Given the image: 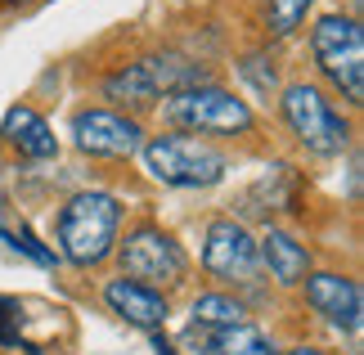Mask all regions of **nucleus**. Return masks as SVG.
Returning a JSON list of instances; mask_svg holds the SVG:
<instances>
[{
	"mask_svg": "<svg viewBox=\"0 0 364 355\" xmlns=\"http://www.w3.org/2000/svg\"><path fill=\"white\" fill-rule=\"evenodd\" d=\"M117 225H122V207L113 194H104V189L73 194L59 211V252L77 270L100 265L117 248Z\"/></svg>",
	"mask_w": 364,
	"mask_h": 355,
	"instance_id": "obj_1",
	"label": "nucleus"
},
{
	"mask_svg": "<svg viewBox=\"0 0 364 355\" xmlns=\"http://www.w3.org/2000/svg\"><path fill=\"white\" fill-rule=\"evenodd\" d=\"M162 117L185 135H247L252 126H257L247 99H239L225 86H216V81H203V86L166 95Z\"/></svg>",
	"mask_w": 364,
	"mask_h": 355,
	"instance_id": "obj_2",
	"label": "nucleus"
},
{
	"mask_svg": "<svg viewBox=\"0 0 364 355\" xmlns=\"http://www.w3.org/2000/svg\"><path fill=\"white\" fill-rule=\"evenodd\" d=\"M203 81H212V73H207L203 63L180 59V54H149V59H135V63H126L122 73L108 77L104 95L117 99V104L144 108V104H158V99L176 95V90L203 86Z\"/></svg>",
	"mask_w": 364,
	"mask_h": 355,
	"instance_id": "obj_3",
	"label": "nucleus"
},
{
	"mask_svg": "<svg viewBox=\"0 0 364 355\" xmlns=\"http://www.w3.org/2000/svg\"><path fill=\"white\" fill-rule=\"evenodd\" d=\"M144 166L153 180L171 184V189H207V184L225 180L230 158L198 135H158L144 144Z\"/></svg>",
	"mask_w": 364,
	"mask_h": 355,
	"instance_id": "obj_4",
	"label": "nucleus"
},
{
	"mask_svg": "<svg viewBox=\"0 0 364 355\" xmlns=\"http://www.w3.org/2000/svg\"><path fill=\"white\" fill-rule=\"evenodd\" d=\"M311 50L324 81L346 104H364V32L346 14H324L311 32Z\"/></svg>",
	"mask_w": 364,
	"mask_h": 355,
	"instance_id": "obj_5",
	"label": "nucleus"
},
{
	"mask_svg": "<svg viewBox=\"0 0 364 355\" xmlns=\"http://www.w3.org/2000/svg\"><path fill=\"white\" fill-rule=\"evenodd\" d=\"M279 108H284L288 131L297 135L311 153H319V158H338V153L351 144V122H346L311 81H292V86H284Z\"/></svg>",
	"mask_w": 364,
	"mask_h": 355,
	"instance_id": "obj_6",
	"label": "nucleus"
},
{
	"mask_svg": "<svg viewBox=\"0 0 364 355\" xmlns=\"http://www.w3.org/2000/svg\"><path fill=\"white\" fill-rule=\"evenodd\" d=\"M113 252H117L126 279L149 283V288H158V292L171 288V283H180L185 270H189L185 248H180L166 230H158V225H135Z\"/></svg>",
	"mask_w": 364,
	"mask_h": 355,
	"instance_id": "obj_7",
	"label": "nucleus"
},
{
	"mask_svg": "<svg viewBox=\"0 0 364 355\" xmlns=\"http://www.w3.org/2000/svg\"><path fill=\"white\" fill-rule=\"evenodd\" d=\"M203 265L207 275L230 279V283H252L261 275V257H257V234L234 216H216L203 230Z\"/></svg>",
	"mask_w": 364,
	"mask_h": 355,
	"instance_id": "obj_8",
	"label": "nucleus"
},
{
	"mask_svg": "<svg viewBox=\"0 0 364 355\" xmlns=\"http://www.w3.org/2000/svg\"><path fill=\"white\" fill-rule=\"evenodd\" d=\"M73 144L90 158H131L144 144V131L117 108H81L73 117Z\"/></svg>",
	"mask_w": 364,
	"mask_h": 355,
	"instance_id": "obj_9",
	"label": "nucleus"
},
{
	"mask_svg": "<svg viewBox=\"0 0 364 355\" xmlns=\"http://www.w3.org/2000/svg\"><path fill=\"white\" fill-rule=\"evenodd\" d=\"M301 283H306V302H311L333 329H346V333L360 329L364 297H360V283L351 275H338V270H311Z\"/></svg>",
	"mask_w": 364,
	"mask_h": 355,
	"instance_id": "obj_10",
	"label": "nucleus"
},
{
	"mask_svg": "<svg viewBox=\"0 0 364 355\" xmlns=\"http://www.w3.org/2000/svg\"><path fill=\"white\" fill-rule=\"evenodd\" d=\"M104 306L122 315L126 324H135V329H162L166 315H171V306H166V297L158 288H149V283H135V279H108L104 283Z\"/></svg>",
	"mask_w": 364,
	"mask_h": 355,
	"instance_id": "obj_11",
	"label": "nucleus"
},
{
	"mask_svg": "<svg viewBox=\"0 0 364 355\" xmlns=\"http://www.w3.org/2000/svg\"><path fill=\"white\" fill-rule=\"evenodd\" d=\"M257 257L270 270V279L279 288H297V283L311 275V252H306V243H297L288 230H274V225L257 238Z\"/></svg>",
	"mask_w": 364,
	"mask_h": 355,
	"instance_id": "obj_12",
	"label": "nucleus"
},
{
	"mask_svg": "<svg viewBox=\"0 0 364 355\" xmlns=\"http://www.w3.org/2000/svg\"><path fill=\"white\" fill-rule=\"evenodd\" d=\"M5 139L23 153V158H32V162H46V158H54V153H59V139H54L50 122L41 117V112H32V108H9V117H5Z\"/></svg>",
	"mask_w": 364,
	"mask_h": 355,
	"instance_id": "obj_13",
	"label": "nucleus"
},
{
	"mask_svg": "<svg viewBox=\"0 0 364 355\" xmlns=\"http://www.w3.org/2000/svg\"><path fill=\"white\" fill-rule=\"evenodd\" d=\"M207 355H274L270 337L252 324H230V329H198Z\"/></svg>",
	"mask_w": 364,
	"mask_h": 355,
	"instance_id": "obj_14",
	"label": "nucleus"
},
{
	"mask_svg": "<svg viewBox=\"0 0 364 355\" xmlns=\"http://www.w3.org/2000/svg\"><path fill=\"white\" fill-rule=\"evenodd\" d=\"M193 329H230V324H247L243 319V302H234L225 292H203L193 302Z\"/></svg>",
	"mask_w": 364,
	"mask_h": 355,
	"instance_id": "obj_15",
	"label": "nucleus"
},
{
	"mask_svg": "<svg viewBox=\"0 0 364 355\" xmlns=\"http://www.w3.org/2000/svg\"><path fill=\"white\" fill-rule=\"evenodd\" d=\"M315 0H265V9H270V27L279 36H292L306 18V9H311Z\"/></svg>",
	"mask_w": 364,
	"mask_h": 355,
	"instance_id": "obj_16",
	"label": "nucleus"
},
{
	"mask_svg": "<svg viewBox=\"0 0 364 355\" xmlns=\"http://www.w3.org/2000/svg\"><path fill=\"white\" fill-rule=\"evenodd\" d=\"M284 355H328V351H319V346H292V351H284Z\"/></svg>",
	"mask_w": 364,
	"mask_h": 355,
	"instance_id": "obj_17",
	"label": "nucleus"
}]
</instances>
